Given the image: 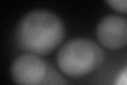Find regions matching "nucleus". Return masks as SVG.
<instances>
[{
    "label": "nucleus",
    "mask_w": 127,
    "mask_h": 85,
    "mask_svg": "<svg viewBox=\"0 0 127 85\" xmlns=\"http://www.w3.org/2000/svg\"><path fill=\"white\" fill-rule=\"evenodd\" d=\"M96 37L107 49H121L127 45V20L118 15L105 16L97 23Z\"/></svg>",
    "instance_id": "20e7f679"
},
{
    "label": "nucleus",
    "mask_w": 127,
    "mask_h": 85,
    "mask_svg": "<svg viewBox=\"0 0 127 85\" xmlns=\"http://www.w3.org/2000/svg\"><path fill=\"white\" fill-rule=\"evenodd\" d=\"M103 50L87 38H74L66 43L57 53V65L64 74L70 77H83L101 65Z\"/></svg>",
    "instance_id": "f03ea898"
},
{
    "label": "nucleus",
    "mask_w": 127,
    "mask_h": 85,
    "mask_svg": "<svg viewBox=\"0 0 127 85\" xmlns=\"http://www.w3.org/2000/svg\"><path fill=\"white\" fill-rule=\"evenodd\" d=\"M49 67L40 56L23 53L14 60L11 77L17 85H39L48 75Z\"/></svg>",
    "instance_id": "7ed1b4c3"
},
{
    "label": "nucleus",
    "mask_w": 127,
    "mask_h": 85,
    "mask_svg": "<svg viewBox=\"0 0 127 85\" xmlns=\"http://www.w3.org/2000/svg\"><path fill=\"white\" fill-rule=\"evenodd\" d=\"M39 85H67V83L62 78V76H59L55 70L49 69L45 80Z\"/></svg>",
    "instance_id": "39448f33"
},
{
    "label": "nucleus",
    "mask_w": 127,
    "mask_h": 85,
    "mask_svg": "<svg viewBox=\"0 0 127 85\" xmlns=\"http://www.w3.org/2000/svg\"><path fill=\"white\" fill-rule=\"evenodd\" d=\"M107 4L110 5L113 10L122 13H127V0H113L107 1Z\"/></svg>",
    "instance_id": "423d86ee"
},
{
    "label": "nucleus",
    "mask_w": 127,
    "mask_h": 85,
    "mask_svg": "<svg viewBox=\"0 0 127 85\" xmlns=\"http://www.w3.org/2000/svg\"><path fill=\"white\" fill-rule=\"evenodd\" d=\"M65 26L56 14L33 10L20 19L16 29V43L21 50L37 55L49 54L62 43Z\"/></svg>",
    "instance_id": "f257e3e1"
},
{
    "label": "nucleus",
    "mask_w": 127,
    "mask_h": 85,
    "mask_svg": "<svg viewBox=\"0 0 127 85\" xmlns=\"http://www.w3.org/2000/svg\"><path fill=\"white\" fill-rule=\"evenodd\" d=\"M116 85H127V67L119 75Z\"/></svg>",
    "instance_id": "0eeeda50"
}]
</instances>
